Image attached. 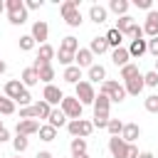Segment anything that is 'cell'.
<instances>
[{
    "mask_svg": "<svg viewBox=\"0 0 158 158\" xmlns=\"http://www.w3.org/2000/svg\"><path fill=\"white\" fill-rule=\"evenodd\" d=\"M5 96L12 99L15 104H20L22 109H25V106H32V96H30L27 86H25L20 79H10V81L5 84Z\"/></svg>",
    "mask_w": 158,
    "mask_h": 158,
    "instance_id": "obj_1",
    "label": "cell"
},
{
    "mask_svg": "<svg viewBox=\"0 0 158 158\" xmlns=\"http://www.w3.org/2000/svg\"><path fill=\"white\" fill-rule=\"evenodd\" d=\"M109 104H111V99L106 94H99L94 99V121L91 123L96 128H106L109 126Z\"/></svg>",
    "mask_w": 158,
    "mask_h": 158,
    "instance_id": "obj_2",
    "label": "cell"
},
{
    "mask_svg": "<svg viewBox=\"0 0 158 158\" xmlns=\"http://www.w3.org/2000/svg\"><path fill=\"white\" fill-rule=\"evenodd\" d=\"M62 17L69 27H79L84 20H81V12H79V0H64L62 2Z\"/></svg>",
    "mask_w": 158,
    "mask_h": 158,
    "instance_id": "obj_3",
    "label": "cell"
},
{
    "mask_svg": "<svg viewBox=\"0 0 158 158\" xmlns=\"http://www.w3.org/2000/svg\"><path fill=\"white\" fill-rule=\"evenodd\" d=\"M99 94H106L111 101H116V104H121L128 94H126V86L123 84H118V81H114V79H106L104 84H101V91Z\"/></svg>",
    "mask_w": 158,
    "mask_h": 158,
    "instance_id": "obj_4",
    "label": "cell"
},
{
    "mask_svg": "<svg viewBox=\"0 0 158 158\" xmlns=\"http://www.w3.org/2000/svg\"><path fill=\"white\" fill-rule=\"evenodd\" d=\"M74 96L81 101V106H86V104H94V99H96L94 84H91V81H86V79H81V81L74 86Z\"/></svg>",
    "mask_w": 158,
    "mask_h": 158,
    "instance_id": "obj_5",
    "label": "cell"
},
{
    "mask_svg": "<svg viewBox=\"0 0 158 158\" xmlns=\"http://www.w3.org/2000/svg\"><path fill=\"white\" fill-rule=\"evenodd\" d=\"M59 106H62V111L67 114V118H69V121L81 118V109H84V106H81V101H79L77 96H64Z\"/></svg>",
    "mask_w": 158,
    "mask_h": 158,
    "instance_id": "obj_6",
    "label": "cell"
},
{
    "mask_svg": "<svg viewBox=\"0 0 158 158\" xmlns=\"http://www.w3.org/2000/svg\"><path fill=\"white\" fill-rule=\"evenodd\" d=\"M67 131L72 133V138H86L94 131V123L86 121V118H77V121H69L67 123Z\"/></svg>",
    "mask_w": 158,
    "mask_h": 158,
    "instance_id": "obj_7",
    "label": "cell"
},
{
    "mask_svg": "<svg viewBox=\"0 0 158 158\" xmlns=\"http://www.w3.org/2000/svg\"><path fill=\"white\" fill-rule=\"evenodd\" d=\"M128 148H131V143H126L121 136H111L109 138V153L114 158H126L128 156Z\"/></svg>",
    "mask_w": 158,
    "mask_h": 158,
    "instance_id": "obj_8",
    "label": "cell"
},
{
    "mask_svg": "<svg viewBox=\"0 0 158 158\" xmlns=\"http://www.w3.org/2000/svg\"><path fill=\"white\" fill-rule=\"evenodd\" d=\"M15 133L17 136H32V133H40V123L35 118H20L17 126H15Z\"/></svg>",
    "mask_w": 158,
    "mask_h": 158,
    "instance_id": "obj_9",
    "label": "cell"
},
{
    "mask_svg": "<svg viewBox=\"0 0 158 158\" xmlns=\"http://www.w3.org/2000/svg\"><path fill=\"white\" fill-rule=\"evenodd\" d=\"M30 35H32V40H35L40 47H42V44H47V35H49L47 22H44V20H37V22L32 25V32H30Z\"/></svg>",
    "mask_w": 158,
    "mask_h": 158,
    "instance_id": "obj_10",
    "label": "cell"
},
{
    "mask_svg": "<svg viewBox=\"0 0 158 158\" xmlns=\"http://www.w3.org/2000/svg\"><path fill=\"white\" fill-rule=\"evenodd\" d=\"M42 99H44L49 106H54V104H62L64 94H62V89H59V86H54V84H47V86H44V91H42Z\"/></svg>",
    "mask_w": 158,
    "mask_h": 158,
    "instance_id": "obj_11",
    "label": "cell"
},
{
    "mask_svg": "<svg viewBox=\"0 0 158 158\" xmlns=\"http://www.w3.org/2000/svg\"><path fill=\"white\" fill-rule=\"evenodd\" d=\"M143 35H148L151 40L158 37V10H151L146 15V22H143Z\"/></svg>",
    "mask_w": 158,
    "mask_h": 158,
    "instance_id": "obj_12",
    "label": "cell"
},
{
    "mask_svg": "<svg viewBox=\"0 0 158 158\" xmlns=\"http://www.w3.org/2000/svg\"><path fill=\"white\" fill-rule=\"evenodd\" d=\"M54 54H57V52H54V47H52V44H42L32 67H40V64H52V57H54Z\"/></svg>",
    "mask_w": 158,
    "mask_h": 158,
    "instance_id": "obj_13",
    "label": "cell"
},
{
    "mask_svg": "<svg viewBox=\"0 0 158 158\" xmlns=\"http://www.w3.org/2000/svg\"><path fill=\"white\" fill-rule=\"evenodd\" d=\"M74 64H77L79 69H81V67L89 69V67L94 64V54H91V49H89V47H81V49L74 54Z\"/></svg>",
    "mask_w": 158,
    "mask_h": 158,
    "instance_id": "obj_14",
    "label": "cell"
},
{
    "mask_svg": "<svg viewBox=\"0 0 158 158\" xmlns=\"http://www.w3.org/2000/svg\"><path fill=\"white\" fill-rule=\"evenodd\" d=\"M123 86H126V94H131V96H138V94L143 91V86H146V81H143V74H136L133 79L123 81Z\"/></svg>",
    "mask_w": 158,
    "mask_h": 158,
    "instance_id": "obj_15",
    "label": "cell"
},
{
    "mask_svg": "<svg viewBox=\"0 0 158 158\" xmlns=\"http://www.w3.org/2000/svg\"><path fill=\"white\" fill-rule=\"evenodd\" d=\"M146 52H148V40H133L131 47H128V54H131L133 59H141Z\"/></svg>",
    "mask_w": 158,
    "mask_h": 158,
    "instance_id": "obj_16",
    "label": "cell"
},
{
    "mask_svg": "<svg viewBox=\"0 0 158 158\" xmlns=\"http://www.w3.org/2000/svg\"><path fill=\"white\" fill-rule=\"evenodd\" d=\"M89 81H91V84H94V81H96V84H104V81H106V67H104V64H91V67H89Z\"/></svg>",
    "mask_w": 158,
    "mask_h": 158,
    "instance_id": "obj_17",
    "label": "cell"
},
{
    "mask_svg": "<svg viewBox=\"0 0 158 158\" xmlns=\"http://www.w3.org/2000/svg\"><path fill=\"white\" fill-rule=\"evenodd\" d=\"M141 136V126L138 123H123V131H121V138L126 143H133L136 138Z\"/></svg>",
    "mask_w": 158,
    "mask_h": 158,
    "instance_id": "obj_18",
    "label": "cell"
},
{
    "mask_svg": "<svg viewBox=\"0 0 158 158\" xmlns=\"http://www.w3.org/2000/svg\"><path fill=\"white\" fill-rule=\"evenodd\" d=\"M128 59H131V54H128V49H126V47H118V49H114V52H111V62H114L116 67H126V64H128Z\"/></svg>",
    "mask_w": 158,
    "mask_h": 158,
    "instance_id": "obj_19",
    "label": "cell"
},
{
    "mask_svg": "<svg viewBox=\"0 0 158 158\" xmlns=\"http://www.w3.org/2000/svg\"><path fill=\"white\" fill-rule=\"evenodd\" d=\"M20 81H22L25 86H35V84L40 81V74H37V69H35V67H27V69H22V74H20Z\"/></svg>",
    "mask_w": 158,
    "mask_h": 158,
    "instance_id": "obj_20",
    "label": "cell"
},
{
    "mask_svg": "<svg viewBox=\"0 0 158 158\" xmlns=\"http://www.w3.org/2000/svg\"><path fill=\"white\" fill-rule=\"evenodd\" d=\"M47 123H49V126H54V128H62V126H64V123H69V121H67V114H64L62 109H52V114H49Z\"/></svg>",
    "mask_w": 158,
    "mask_h": 158,
    "instance_id": "obj_21",
    "label": "cell"
},
{
    "mask_svg": "<svg viewBox=\"0 0 158 158\" xmlns=\"http://www.w3.org/2000/svg\"><path fill=\"white\" fill-rule=\"evenodd\" d=\"M59 49L62 52H69V54H77L81 47H79V40L77 37H72V35H67L64 40H62V44H59Z\"/></svg>",
    "mask_w": 158,
    "mask_h": 158,
    "instance_id": "obj_22",
    "label": "cell"
},
{
    "mask_svg": "<svg viewBox=\"0 0 158 158\" xmlns=\"http://www.w3.org/2000/svg\"><path fill=\"white\" fill-rule=\"evenodd\" d=\"M91 54H104L109 52V42H106V35L104 37H91V44H89Z\"/></svg>",
    "mask_w": 158,
    "mask_h": 158,
    "instance_id": "obj_23",
    "label": "cell"
},
{
    "mask_svg": "<svg viewBox=\"0 0 158 158\" xmlns=\"http://www.w3.org/2000/svg\"><path fill=\"white\" fill-rule=\"evenodd\" d=\"M35 69H37V74H40V81H44V86L52 84V79H54V67H52V64H40V67H35Z\"/></svg>",
    "mask_w": 158,
    "mask_h": 158,
    "instance_id": "obj_24",
    "label": "cell"
},
{
    "mask_svg": "<svg viewBox=\"0 0 158 158\" xmlns=\"http://www.w3.org/2000/svg\"><path fill=\"white\" fill-rule=\"evenodd\" d=\"M62 79H64V81H69V84H74V86H77V84H79V81H81V69H79V67H77V64H72V67H67V69H64V77H62Z\"/></svg>",
    "mask_w": 158,
    "mask_h": 158,
    "instance_id": "obj_25",
    "label": "cell"
},
{
    "mask_svg": "<svg viewBox=\"0 0 158 158\" xmlns=\"http://www.w3.org/2000/svg\"><path fill=\"white\" fill-rule=\"evenodd\" d=\"M32 114H35V118H49V114H52V106L42 99V101H37V104H32Z\"/></svg>",
    "mask_w": 158,
    "mask_h": 158,
    "instance_id": "obj_26",
    "label": "cell"
},
{
    "mask_svg": "<svg viewBox=\"0 0 158 158\" xmlns=\"http://www.w3.org/2000/svg\"><path fill=\"white\" fill-rule=\"evenodd\" d=\"M89 20L96 22V25L106 22V7H101V5H91V7H89Z\"/></svg>",
    "mask_w": 158,
    "mask_h": 158,
    "instance_id": "obj_27",
    "label": "cell"
},
{
    "mask_svg": "<svg viewBox=\"0 0 158 158\" xmlns=\"http://www.w3.org/2000/svg\"><path fill=\"white\" fill-rule=\"evenodd\" d=\"M109 10L116 12L118 17H123V15L128 12V0H111V2H109Z\"/></svg>",
    "mask_w": 158,
    "mask_h": 158,
    "instance_id": "obj_28",
    "label": "cell"
},
{
    "mask_svg": "<svg viewBox=\"0 0 158 158\" xmlns=\"http://www.w3.org/2000/svg\"><path fill=\"white\" fill-rule=\"evenodd\" d=\"M121 40H123V35L116 30V27H111L109 32H106V42H109V47H114V49H118L121 47Z\"/></svg>",
    "mask_w": 158,
    "mask_h": 158,
    "instance_id": "obj_29",
    "label": "cell"
},
{
    "mask_svg": "<svg viewBox=\"0 0 158 158\" xmlns=\"http://www.w3.org/2000/svg\"><path fill=\"white\" fill-rule=\"evenodd\" d=\"M54 138H57V128H54V126H49V123L40 126V141L49 143V141H54Z\"/></svg>",
    "mask_w": 158,
    "mask_h": 158,
    "instance_id": "obj_30",
    "label": "cell"
},
{
    "mask_svg": "<svg viewBox=\"0 0 158 158\" xmlns=\"http://www.w3.org/2000/svg\"><path fill=\"white\" fill-rule=\"evenodd\" d=\"M12 148H15L17 156H22V153L30 148V138H27V136H15V138H12Z\"/></svg>",
    "mask_w": 158,
    "mask_h": 158,
    "instance_id": "obj_31",
    "label": "cell"
},
{
    "mask_svg": "<svg viewBox=\"0 0 158 158\" xmlns=\"http://www.w3.org/2000/svg\"><path fill=\"white\" fill-rule=\"evenodd\" d=\"M7 20H10V25H22V22H27V7L15 10V12H7Z\"/></svg>",
    "mask_w": 158,
    "mask_h": 158,
    "instance_id": "obj_32",
    "label": "cell"
},
{
    "mask_svg": "<svg viewBox=\"0 0 158 158\" xmlns=\"http://www.w3.org/2000/svg\"><path fill=\"white\" fill-rule=\"evenodd\" d=\"M131 27H133V17H131V15H123V17L116 20V30H118L123 37H126V32H128Z\"/></svg>",
    "mask_w": 158,
    "mask_h": 158,
    "instance_id": "obj_33",
    "label": "cell"
},
{
    "mask_svg": "<svg viewBox=\"0 0 158 158\" xmlns=\"http://www.w3.org/2000/svg\"><path fill=\"white\" fill-rule=\"evenodd\" d=\"M136 74H141V72H138V64H133V62H128L126 67H121V79H123V81H128V79H133Z\"/></svg>",
    "mask_w": 158,
    "mask_h": 158,
    "instance_id": "obj_34",
    "label": "cell"
},
{
    "mask_svg": "<svg viewBox=\"0 0 158 158\" xmlns=\"http://www.w3.org/2000/svg\"><path fill=\"white\" fill-rule=\"evenodd\" d=\"M0 114H2V116L15 114V101H12V99H7V96H0Z\"/></svg>",
    "mask_w": 158,
    "mask_h": 158,
    "instance_id": "obj_35",
    "label": "cell"
},
{
    "mask_svg": "<svg viewBox=\"0 0 158 158\" xmlns=\"http://www.w3.org/2000/svg\"><path fill=\"white\" fill-rule=\"evenodd\" d=\"M106 131H109L111 136H121V131H123V121H118V118H109Z\"/></svg>",
    "mask_w": 158,
    "mask_h": 158,
    "instance_id": "obj_36",
    "label": "cell"
},
{
    "mask_svg": "<svg viewBox=\"0 0 158 158\" xmlns=\"http://www.w3.org/2000/svg\"><path fill=\"white\" fill-rule=\"evenodd\" d=\"M72 156H77V153H86V138H72Z\"/></svg>",
    "mask_w": 158,
    "mask_h": 158,
    "instance_id": "obj_37",
    "label": "cell"
},
{
    "mask_svg": "<svg viewBox=\"0 0 158 158\" xmlns=\"http://www.w3.org/2000/svg\"><path fill=\"white\" fill-rule=\"evenodd\" d=\"M143 106H146V111H148V114H158V94H151V96H146Z\"/></svg>",
    "mask_w": 158,
    "mask_h": 158,
    "instance_id": "obj_38",
    "label": "cell"
},
{
    "mask_svg": "<svg viewBox=\"0 0 158 158\" xmlns=\"http://www.w3.org/2000/svg\"><path fill=\"white\" fill-rule=\"evenodd\" d=\"M35 44H37V42L32 40V35H22V37H20V49H22V52H30Z\"/></svg>",
    "mask_w": 158,
    "mask_h": 158,
    "instance_id": "obj_39",
    "label": "cell"
},
{
    "mask_svg": "<svg viewBox=\"0 0 158 158\" xmlns=\"http://www.w3.org/2000/svg\"><path fill=\"white\" fill-rule=\"evenodd\" d=\"M126 37H131V42H133V40H143V27L133 22V27H131V30L126 32Z\"/></svg>",
    "mask_w": 158,
    "mask_h": 158,
    "instance_id": "obj_40",
    "label": "cell"
},
{
    "mask_svg": "<svg viewBox=\"0 0 158 158\" xmlns=\"http://www.w3.org/2000/svg\"><path fill=\"white\" fill-rule=\"evenodd\" d=\"M57 59H59V64H64V67H72V62H74V54H69V52H57Z\"/></svg>",
    "mask_w": 158,
    "mask_h": 158,
    "instance_id": "obj_41",
    "label": "cell"
},
{
    "mask_svg": "<svg viewBox=\"0 0 158 158\" xmlns=\"http://www.w3.org/2000/svg\"><path fill=\"white\" fill-rule=\"evenodd\" d=\"M143 81H146V86H158V72L153 69V72H146L143 74Z\"/></svg>",
    "mask_w": 158,
    "mask_h": 158,
    "instance_id": "obj_42",
    "label": "cell"
},
{
    "mask_svg": "<svg viewBox=\"0 0 158 158\" xmlns=\"http://www.w3.org/2000/svg\"><path fill=\"white\" fill-rule=\"evenodd\" d=\"M22 7H25L22 0H7V2H5V10H7V12H15V10H22Z\"/></svg>",
    "mask_w": 158,
    "mask_h": 158,
    "instance_id": "obj_43",
    "label": "cell"
},
{
    "mask_svg": "<svg viewBox=\"0 0 158 158\" xmlns=\"http://www.w3.org/2000/svg\"><path fill=\"white\" fill-rule=\"evenodd\" d=\"M148 52L158 59V37H153V40H148Z\"/></svg>",
    "mask_w": 158,
    "mask_h": 158,
    "instance_id": "obj_44",
    "label": "cell"
},
{
    "mask_svg": "<svg viewBox=\"0 0 158 158\" xmlns=\"http://www.w3.org/2000/svg\"><path fill=\"white\" fill-rule=\"evenodd\" d=\"M25 7H27V10H40V7H42V0H27Z\"/></svg>",
    "mask_w": 158,
    "mask_h": 158,
    "instance_id": "obj_45",
    "label": "cell"
},
{
    "mask_svg": "<svg viewBox=\"0 0 158 158\" xmlns=\"http://www.w3.org/2000/svg\"><path fill=\"white\" fill-rule=\"evenodd\" d=\"M133 5L141 7V10H148V12H151V0H133Z\"/></svg>",
    "mask_w": 158,
    "mask_h": 158,
    "instance_id": "obj_46",
    "label": "cell"
},
{
    "mask_svg": "<svg viewBox=\"0 0 158 158\" xmlns=\"http://www.w3.org/2000/svg\"><path fill=\"white\" fill-rule=\"evenodd\" d=\"M7 138H10V131H7L5 126H0V143H5Z\"/></svg>",
    "mask_w": 158,
    "mask_h": 158,
    "instance_id": "obj_47",
    "label": "cell"
},
{
    "mask_svg": "<svg viewBox=\"0 0 158 158\" xmlns=\"http://www.w3.org/2000/svg\"><path fill=\"white\" fill-rule=\"evenodd\" d=\"M35 158H54V156H52V153H49V151H40V153H37V156H35Z\"/></svg>",
    "mask_w": 158,
    "mask_h": 158,
    "instance_id": "obj_48",
    "label": "cell"
},
{
    "mask_svg": "<svg viewBox=\"0 0 158 158\" xmlns=\"http://www.w3.org/2000/svg\"><path fill=\"white\" fill-rule=\"evenodd\" d=\"M138 158H156V156H153L151 151H141V153H138Z\"/></svg>",
    "mask_w": 158,
    "mask_h": 158,
    "instance_id": "obj_49",
    "label": "cell"
},
{
    "mask_svg": "<svg viewBox=\"0 0 158 158\" xmlns=\"http://www.w3.org/2000/svg\"><path fill=\"white\" fill-rule=\"evenodd\" d=\"M5 69H7V64H5L2 59H0V74H5Z\"/></svg>",
    "mask_w": 158,
    "mask_h": 158,
    "instance_id": "obj_50",
    "label": "cell"
},
{
    "mask_svg": "<svg viewBox=\"0 0 158 158\" xmlns=\"http://www.w3.org/2000/svg\"><path fill=\"white\" fill-rule=\"evenodd\" d=\"M72 158H89L86 153H77V156H72Z\"/></svg>",
    "mask_w": 158,
    "mask_h": 158,
    "instance_id": "obj_51",
    "label": "cell"
},
{
    "mask_svg": "<svg viewBox=\"0 0 158 158\" xmlns=\"http://www.w3.org/2000/svg\"><path fill=\"white\" fill-rule=\"evenodd\" d=\"M2 10H5V2H2V0H0V12H2Z\"/></svg>",
    "mask_w": 158,
    "mask_h": 158,
    "instance_id": "obj_52",
    "label": "cell"
},
{
    "mask_svg": "<svg viewBox=\"0 0 158 158\" xmlns=\"http://www.w3.org/2000/svg\"><path fill=\"white\" fill-rule=\"evenodd\" d=\"M156 72H158V59H156Z\"/></svg>",
    "mask_w": 158,
    "mask_h": 158,
    "instance_id": "obj_53",
    "label": "cell"
},
{
    "mask_svg": "<svg viewBox=\"0 0 158 158\" xmlns=\"http://www.w3.org/2000/svg\"><path fill=\"white\" fill-rule=\"evenodd\" d=\"M12 158H20V156H12Z\"/></svg>",
    "mask_w": 158,
    "mask_h": 158,
    "instance_id": "obj_54",
    "label": "cell"
},
{
    "mask_svg": "<svg viewBox=\"0 0 158 158\" xmlns=\"http://www.w3.org/2000/svg\"><path fill=\"white\" fill-rule=\"evenodd\" d=\"M0 126H2V123H0Z\"/></svg>",
    "mask_w": 158,
    "mask_h": 158,
    "instance_id": "obj_55",
    "label": "cell"
}]
</instances>
